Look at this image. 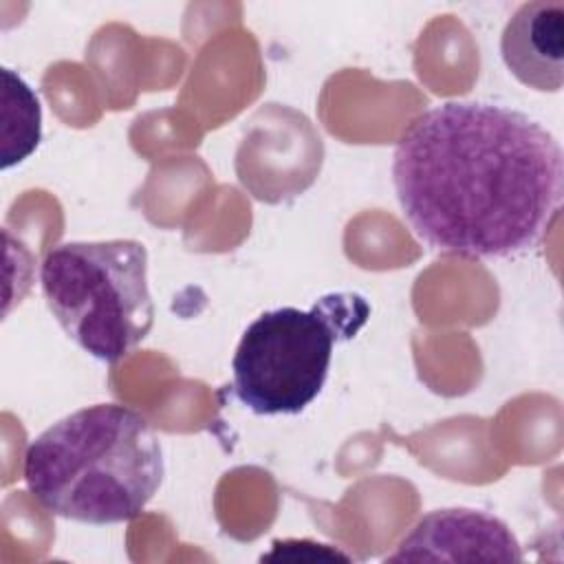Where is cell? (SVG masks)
I'll list each match as a JSON object with an SVG mask.
<instances>
[{
	"label": "cell",
	"instance_id": "obj_5",
	"mask_svg": "<svg viewBox=\"0 0 564 564\" xmlns=\"http://www.w3.org/2000/svg\"><path fill=\"white\" fill-rule=\"evenodd\" d=\"M386 562H522V546L500 518L452 507L425 513Z\"/></svg>",
	"mask_w": 564,
	"mask_h": 564
},
{
	"label": "cell",
	"instance_id": "obj_1",
	"mask_svg": "<svg viewBox=\"0 0 564 564\" xmlns=\"http://www.w3.org/2000/svg\"><path fill=\"white\" fill-rule=\"evenodd\" d=\"M403 218L441 253L498 260L531 251L562 209L564 154L533 117L491 101H445L397 141Z\"/></svg>",
	"mask_w": 564,
	"mask_h": 564
},
{
	"label": "cell",
	"instance_id": "obj_6",
	"mask_svg": "<svg viewBox=\"0 0 564 564\" xmlns=\"http://www.w3.org/2000/svg\"><path fill=\"white\" fill-rule=\"evenodd\" d=\"M500 55L509 73L527 88L560 93L564 86V2L520 4L502 29Z\"/></svg>",
	"mask_w": 564,
	"mask_h": 564
},
{
	"label": "cell",
	"instance_id": "obj_7",
	"mask_svg": "<svg viewBox=\"0 0 564 564\" xmlns=\"http://www.w3.org/2000/svg\"><path fill=\"white\" fill-rule=\"evenodd\" d=\"M2 170L22 163L42 141V108L35 90L11 68H2Z\"/></svg>",
	"mask_w": 564,
	"mask_h": 564
},
{
	"label": "cell",
	"instance_id": "obj_3",
	"mask_svg": "<svg viewBox=\"0 0 564 564\" xmlns=\"http://www.w3.org/2000/svg\"><path fill=\"white\" fill-rule=\"evenodd\" d=\"M40 286L62 330L99 361H121L154 326L148 249L139 240L57 245L40 264Z\"/></svg>",
	"mask_w": 564,
	"mask_h": 564
},
{
	"label": "cell",
	"instance_id": "obj_2",
	"mask_svg": "<svg viewBox=\"0 0 564 564\" xmlns=\"http://www.w3.org/2000/svg\"><path fill=\"white\" fill-rule=\"evenodd\" d=\"M22 476L44 511L82 524H119L141 516L159 494L163 445L137 410L95 403L37 434Z\"/></svg>",
	"mask_w": 564,
	"mask_h": 564
},
{
	"label": "cell",
	"instance_id": "obj_4",
	"mask_svg": "<svg viewBox=\"0 0 564 564\" xmlns=\"http://www.w3.org/2000/svg\"><path fill=\"white\" fill-rule=\"evenodd\" d=\"M368 315L359 293L264 311L245 328L231 359L236 399L260 416L304 412L328 379L337 341L355 337Z\"/></svg>",
	"mask_w": 564,
	"mask_h": 564
}]
</instances>
